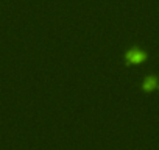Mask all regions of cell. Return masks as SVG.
<instances>
[{"mask_svg":"<svg viewBox=\"0 0 159 150\" xmlns=\"http://www.w3.org/2000/svg\"><path fill=\"white\" fill-rule=\"evenodd\" d=\"M145 59V53L139 49H134V50H129L126 53V61L128 64H139Z\"/></svg>","mask_w":159,"mask_h":150,"instance_id":"cell-1","label":"cell"},{"mask_svg":"<svg viewBox=\"0 0 159 150\" xmlns=\"http://www.w3.org/2000/svg\"><path fill=\"white\" fill-rule=\"evenodd\" d=\"M142 89L145 92H151L154 89H159V83H157V78L156 77H147L145 82L142 83Z\"/></svg>","mask_w":159,"mask_h":150,"instance_id":"cell-2","label":"cell"}]
</instances>
